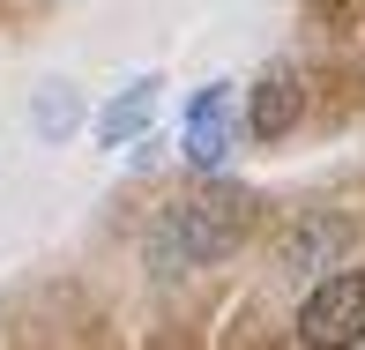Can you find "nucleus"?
<instances>
[{
  "mask_svg": "<svg viewBox=\"0 0 365 350\" xmlns=\"http://www.w3.org/2000/svg\"><path fill=\"white\" fill-rule=\"evenodd\" d=\"M82 120H90V105H82L75 82H45V90L30 97V127H38V142H68Z\"/></svg>",
  "mask_w": 365,
  "mask_h": 350,
  "instance_id": "nucleus-6",
  "label": "nucleus"
},
{
  "mask_svg": "<svg viewBox=\"0 0 365 350\" xmlns=\"http://www.w3.org/2000/svg\"><path fill=\"white\" fill-rule=\"evenodd\" d=\"M321 246H328V231H291V239H284V254H276V269H284V276H313Z\"/></svg>",
  "mask_w": 365,
  "mask_h": 350,
  "instance_id": "nucleus-7",
  "label": "nucleus"
},
{
  "mask_svg": "<svg viewBox=\"0 0 365 350\" xmlns=\"http://www.w3.org/2000/svg\"><path fill=\"white\" fill-rule=\"evenodd\" d=\"M298 343H313V350L365 343V269H336L328 283L306 291V306H298Z\"/></svg>",
  "mask_w": 365,
  "mask_h": 350,
  "instance_id": "nucleus-3",
  "label": "nucleus"
},
{
  "mask_svg": "<svg viewBox=\"0 0 365 350\" xmlns=\"http://www.w3.org/2000/svg\"><path fill=\"white\" fill-rule=\"evenodd\" d=\"M239 82H202V90L187 97V112H179V157L194 164L202 179H217L231 164V149H239Z\"/></svg>",
  "mask_w": 365,
  "mask_h": 350,
  "instance_id": "nucleus-2",
  "label": "nucleus"
},
{
  "mask_svg": "<svg viewBox=\"0 0 365 350\" xmlns=\"http://www.w3.org/2000/svg\"><path fill=\"white\" fill-rule=\"evenodd\" d=\"M298 112H306V90H298V75L291 68H261L254 75V90H246V135L254 142H284L298 135Z\"/></svg>",
  "mask_w": 365,
  "mask_h": 350,
  "instance_id": "nucleus-5",
  "label": "nucleus"
},
{
  "mask_svg": "<svg viewBox=\"0 0 365 350\" xmlns=\"http://www.w3.org/2000/svg\"><path fill=\"white\" fill-rule=\"evenodd\" d=\"M157 105H164V75H135L127 90H112V97H105V112L90 120L97 149H135V142H149V120H157Z\"/></svg>",
  "mask_w": 365,
  "mask_h": 350,
  "instance_id": "nucleus-4",
  "label": "nucleus"
},
{
  "mask_svg": "<svg viewBox=\"0 0 365 350\" xmlns=\"http://www.w3.org/2000/svg\"><path fill=\"white\" fill-rule=\"evenodd\" d=\"M246 231H254V194L239 187H202L194 202H172L149 224V269L157 276H179V269H209V261L239 254Z\"/></svg>",
  "mask_w": 365,
  "mask_h": 350,
  "instance_id": "nucleus-1",
  "label": "nucleus"
}]
</instances>
